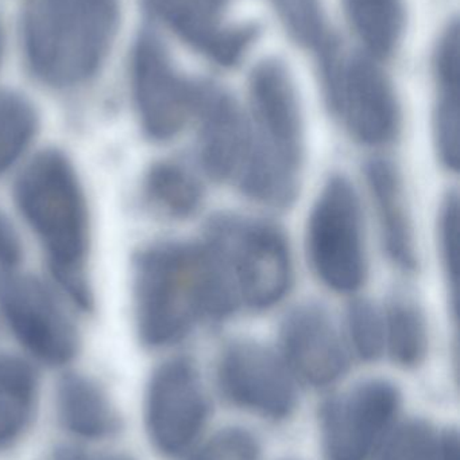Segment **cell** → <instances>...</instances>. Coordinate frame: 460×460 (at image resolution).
<instances>
[{"instance_id": "31", "label": "cell", "mask_w": 460, "mask_h": 460, "mask_svg": "<svg viewBox=\"0 0 460 460\" xmlns=\"http://www.w3.org/2000/svg\"><path fill=\"white\" fill-rule=\"evenodd\" d=\"M442 460H459V435L456 429H442Z\"/></svg>"}, {"instance_id": "2", "label": "cell", "mask_w": 460, "mask_h": 460, "mask_svg": "<svg viewBox=\"0 0 460 460\" xmlns=\"http://www.w3.org/2000/svg\"><path fill=\"white\" fill-rule=\"evenodd\" d=\"M14 199L61 291L81 310H92L94 294L86 276L91 217L69 156L59 148L35 154L16 178Z\"/></svg>"}, {"instance_id": "4", "label": "cell", "mask_w": 460, "mask_h": 460, "mask_svg": "<svg viewBox=\"0 0 460 460\" xmlns=\"http://www.w3.org/2000/svg\"><path fill=\"white\" fill-rule=\"evenodd\" d=\"M119 0H27L22 42L32 75L56 89L97 75L115 42Z\"/></svg>"}, {"instance_id": "32", "label": "cell", "mask_w": 460, "mask_h": 460, "mask_svg": "<svg viewBox=\"0 0 460 460\" xmlns=\"http://www.w3.org/2000/svg\"><path fill=\"white\" fill-rule=\"evenodd\" d=\"M2 53H3V40H2V34H0V58H2Z\"/></svg>"}, {"instance_id": "7", "label": "cell", "mask_w": 460, "mask_h": 460, "mask_svg": "<svg viewBox=\"0 0 460 460\" xmlns=\"http://www.w3.org/2000/svg\"><path fill=\"white\" fill-rule=\"evenodd\" d=\"M308 261L316 278L338 294H354L369 276L366 232L361 199L345 174L321 186L305 229Z\"/></svg>"}, {"instance_id": "12", "label": "cell", "mask_w": 460, "mask_h": 460, "mask_svg": "<svg viewBox=\"0 0 460 460\" xmlns=\"http://www.w3.org/2000/svg\"><path fill=\"white\" fill-rule=\"evenodd\" d=\"M219 391L238 410L265 420H288L299 402L296 377L280 354L250 340L229 343L216 367Z\"/></svg>"}, {"instance_id": "19", "label": "cell", "mask_w": 460, "mask_h": 460, "mask_svg": "<svg viewBox=\"0 0 460 460\" xmlns=\"http://www.w3.org/2000/svg\"><path fill=\"white\" fill-rule=\"evenodd\" d=\"M143 8L197 53L210 57L230 23V0H140Z\"/></svg>"}, {"instance_id": "16", "label": "cell", "mask_w": 460, "mask_h": 460, "mask_svg": "<svg viewBox=\"0 0 460 460\" xmlns=\"http://www.w3.org/2000/svg\"><path fill=\"white\" fill-rule=\"evenodd\" d=\"M57 423L69 437L83 442H105L123 431V418L99 381L68 372L54 389Z\"/></svg>"}, {"instance_id": "26", "label": "cell", "mask_w": 460, "mask_h": 460, "mask_svg": "<svg viewBox=\"0 0 460 460\" xmlns=\"http://www.w3.org/2000/svg\"><path fill=\"white\" fill-rule=\"evenodd\" d=\"M346 343L364 362H377L385 356L383 311L369 299L353 300L346 311Z\"/></svg>"}, {"instance_id": "30", "label": "cell", "mask_w": 460, "mask_h": 460, "mask_svg": "<svg viewBox=\"0 0 460 460\" xmlns=\"http://www.w3.org/2000/svg\"><path fill=\"white\" fill-rule=\"evenodd\" d=\"M53 460H135L124 453H95L80 446L62 445L54 448Z\"/></svg>"}, {"instance_id": "29", "label": "cell", "mask_w": 460, "mask_h": 460, "mask_svg": "<svg viewBox=\"0 0 460 460\" xmlns=\"http://www.w3.org/2000/svg\"><path fill=\"white\" fill-rule=\"evenodd\" d=\"M21 259V238L10 218L0 209V268H16Z\"/></svg>"}, {"instance_id": "1", "label": "cell", "mask_w": 460, "mask_h": 460, "mask_svg": "<svg viewBox=\"0 0 460 460\" xmlns=\"http://www.w3.org/2000/svg\"><path fill=\"white\" fill-rule=\"evenodd\" d=\"M132 303L138 340L151 350L172 348L203 322L235 314L202 240L157 241L138 251Z\"/></svg>"}, {"instance_id": "28", "label": "cell", "mask_w": 460, "mask_h": 460, "mask_svg": "<svg viewBox=\"0 0 460 460\" xmlns=\"http://www.w3.org/2000/svg\"><path fill=\"white\" fill-rule=\"evenodd\" d=\"M185 456L186 460H261L262 447L248 429L227 427Z\"/></svg>"}, {"instance_id": "5", "label": "cell", "mask_w": 460, "mask_h": 460, "mask_svg": "<svg viewBox=\"0 0 460 460\" xmlns=\"http://www.w3.org/2000/svg\"><path fill=\"white\" fill-rule=\"evenodd\" d=\"M202 243L235 313L270 310L291 292V243L275 224L219 213L208 221Z\"/></svg>"}, {"instance_id": "9", "label": "cell", "mask_w": 460, "mask_h": 460, "mask_svg": "<svg viewBox=\"0 0 460 460\" xmlns=\"http://www.w3.org/2000/svg\"><path fill=\"white\" fill-rule=\"evenodd\" d=\"M210 418V400L196 365L185 357L159 364L149 377L143 426L151 448L167 459L194 450Z\"/></svg>"}, {"instance_id": "18", "label": "cell", "mask_w": 460, "mask_h": 460, "mask_svg": "<svg viewBox=\"0 0 460 460\" xmlns=\"http://www.w3.org/2000/svg\"><path fill=\"white\" fill-rule=\"evenodd\" d=\"M40 377L32 362L0 354V451L18 445L34 423Z\"/></svg>"}, {"instance_id": "23", "label": "cell", "mask_w": 460, "mask_h": 460, "mask_svg": "<svg viewBox=\"0 0 460 460\" xmlns=\"http://www.w3.org/2000/svg\"><path fill=\"white\" fill-rule=\"evenodd\" d=\"M38 129L40 116L34 104L19 92L0 89V175L23 158Z\"/></svg>"}, {"instance_id": "11", "label": "cell", "mask_w": 460, "mask_h": 460, "mask_svg": "<svg viewBox=\"0 0 460 460\" xmlns=\"http://www.w3.org/2000/svg\"><path fill=\"white\" fill-rule=\"evenodd\" d=\"M402 396L385 378H370L320 408V440L326 460H370L397 424Z\"/></svg>"}, {"instance_id": "27", "label": "cell", "mask_w": 460, "mask_h": 460, "mask_svg": "<svg viewBox=\"0 0 460 460\" xmlns=\"http://www.w3.org/2000/svg\"><path fill=\"white\" fill-rule=\"evenodd\" d=\"M458 193L451 191L443 199L437 216V252L448 287L453 316L458 321Z\"/></svg>"}, {"instance_id": "17", "label": "cell", "mask_w": 460, "mask_h": 460, "mask_svg": "<svg viewBox=\"0 0 460 460\" xmlns=\"http://www.w3.org/2000/svg\"><path fill=\"white\" fill-rule=\"evenodd\" d=\"M459 30L458 19L448 22L432 54L435 81L432 137L440 164L451 172L459 170Z\"/></svg>"}, {"instance_id": "13", "label": "cell", "mask_w": 460, "mask_h": 460, "mask_svg": "<svg viewBox=\"0 0 460 460\" xmlns=\"http://www.w3.org/2000/svg\"><path fill=\"white\" fill-rule=\"evenodd\" d=\"M203 172L219 183L237 185L253 146V129L242 105L221 86L197 81L194 118Z\"/></svg>"}, {"instance_id": "10", "label": "cell", "mask_w": 460, "mask_h": 460, "mask_svg": "<svg viewBox=\"0 0 460 460\" xmlns=\"http://www.w3.org/2000/svg\"><path fill=\"white\" fill-rule=\"evenodd\" d=\"M130 80L145 137L156 143L177 137L194 118L197 81L178 72L153 30H142L132 45Z\"/></svg>"}, {"instance_id": "6", "label": "cell", "mask_w": 460, "mask_h": 460, "mask_svg": "<svg viewBox=\"0 0 460 460\" xmlns=\"http://www.w3.org/2000/svg\"><path fill=\"white\" fill-rule=\"evenodd\" d=\"M318 56L324 99L332 115L361 145H392L401 132L402 111L381 61L362 50L345 54L337 38Z\"/></svg>"}, {"instance_id": "8", "label": "cell", "mask_w": 460, "mask_h": 460, "mask_svg": "<svg viewBox=\"0 0 460 460\" xmlns=\"http://www.w3.org/2000/svg\"><path fill=\"white\" fill-rule=\"evenodd\" d=\"M0 314L16 342L38 364L62 367L80 351L75 322L59 295L37 276L0 270Z\"/></svg>"}, {"instance_id": "14", "label": "cell", "mask_w": 460, "mask_h": 460, "mask_svg": "<svg viewBox=\"0 0 460 460\" xmlns=\"http://www.w3.org/2000/svg\"><path fill=\"white\" fill-rule=\"evenodd\" d=\"M281 353L294 377L327 388L350 369V353L342 332L326 307L305 302L292 308L280 329Z\"/></svg>"}, {"instance_id": "21", "label": "cell", "mask_w": 460, "mask_h": 460, "mask_svg": "<svg viewBox=\"0 0 460 460\" xmlns=\"http://www.w3.org/2000/svg\"><path fill=\"white\" fill-rule=\"evenodd\" d=\"M362 51L386 61L399 50L407 29L405 0H343Z\"/></svg>"}, {"instance_id": "15", "label": "cell", "mask_w": 460, "mask_h": 460, "mask_svg": "<svg viewBox=\"0 0 460 460\" xmlns=\"http://www.w3.org/2000/svg\"><path fill=\"white\" fill-rule=\"evenodd\" d=\"M365 180L386 256L402 272H415L418 248L401 172L393 162L373 158L365 164Z\"/></svg>"}, {"instance_id": "24", "label": "cell", "mask_w": 460, "mask_h": 460, "mask_svg": "<svg viewBox=\"0 0 460 460\" xmlns=\"http://www.w3.org/2000/svg\"><path fill=\"white\" fill-rule=\"evenodd\" d=\"M288 37L300 48L320 53L332 40L323 0H267Z\"/></svg>"}, {"instance_id": "20", "label": "cell", "mask_w": 460, "mask_h": 460, "mask_svg": "<svg viewBox=\"0 0 460 460\" xmlns=\"http://www.w3.org/2000/svg\"><path fill=\"white\" fill-rule=\"evenodd\" d=\"M143 199L170 220H189L202 209L204 186L196 172L177 159L154 162L142 181Z\"/></svg>"}, {"instance_id": "3", "label": "cell", "mask_w": 460, "mask_h": 460, "mask_svg": "<svg viewBox=\"0 0 460 460\" xmlns=\"http://www.w3.org/2000/svg\"><path fill=\"white\" fill-rule=\"evenodd\" d=\"M253 146L237 186L243 196L270 209H286L299 196L305 161L302 100L288 65L266 57L248 75Z\"/></svg>"}, {"instance_id": "25", "label": "cell", "mask_w": 460, "mask_h": 460, "mask_svg": "<svg viewBox=\"0 0 460 460\" xmlns=\"http://www.w3.org/2000/svg\"><path fill=\"white\" fill-rule=\"evenodd\" d=\"M380 460H442V429L421 419L396 424L381 447Z\"/></svg>"}, {"instance_id": "22", "label": "cell", "mask_w": 460, "mask_h": 460, "mask_svg": "<svg viewBox=\"0 0 460 460\" xmlns=\"http://www.w3.org/2000/svg\"><path fill=\"white\" fill-rule=\"evenodd\" d=\"M385 354L402 369H416L426 361L428 323L423 308L408 296H394L383 311Z\"/></svg>"}]
</instances>
